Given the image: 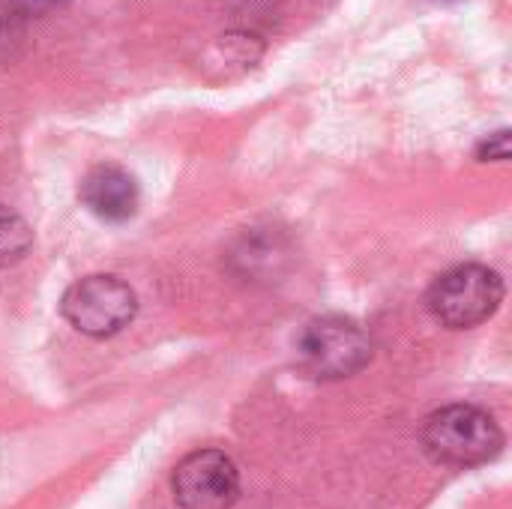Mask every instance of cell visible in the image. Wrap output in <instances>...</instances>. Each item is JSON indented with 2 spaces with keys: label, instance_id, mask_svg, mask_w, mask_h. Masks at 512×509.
Here are the masks:
<instances>
[{
  "label": "cell",
  "instance_id": "obj_10",
  "mask_svg": "<svg viewBox=\"0 0 512 509\" xmlns=\"http://www.w3.org/2000/svg\"><path fill=\"white\" fill-rule=\"evenodd\" d=\"M63 0H3V9L18 15V18H36V15H45L51 9H57Z\"/></svg>",
  "mask_w": 512,
  "mask_h": 509
},
{
  "label": "cell",
  "instance_id": "obj_3",
  "mask_svg": "<svg viewBox=\"0 0 512 509\" xmlns=\"http://www.w3.org/2000/svg\"><path fill=\"white\" fill-rule=\"evenodd\" d=\"M297 354H300L303 369L312 378L339 381L369 366L372 339L357 321L327 315V318H315L312 324H306L297 342Z\"/></svg>",
  "mask_w": 512,
  "mask_h": 509
},
{
  "label": "cell",
  "instance_id": "obj_5",
  "mask_svg": "<svg viewBox=\"0 0 512 509\" xmlns=\"http://www.w3.org/2000/svg\"><path fill=\"white\" fill-rule=\"evenodd\" d=\"M171 489L180 509H228L240 498V471L222 450H198L174 468Z\"/></svg>",
  "mask_w": 512,
  "mask_h": 509
},
{
  "label": "cell",
  "instance_id": "obj_9",
  "mask_svg": "<svg viewBox=\"0 0 512 509\" xmlns=\"http://www.w3.org/2000/svg\"><path fill=\"white\" fill-rule=\"evenodd\" d=\"M477 156L483 159V162H504V159H510V132L507 129H501V132H495V135H489L483 144H480V150H477Z\"/></svg>",
  "mask_w": 512,
  "mask_h": 509
},
{
  "label": "cell",
  "instance_id": "obj_1",
  "mask_svg": "<svg viewBox=\"0 0 512 509\" xmlns=\"http://www.w3.org/2000/svg\"><path fill=\"white\" fill-rule=\"evenodd\" d=\"M423 444L441 465L471 468L492 462L504 447V432L492 414L474 405H447L426 420Z\"/></svg>",
  "mask_w": 512,
  "mask_h": 509
},
{
  "label": "cell",
  "instance_id": "obj_8",
  "mask_svg": "<svg viewBox=\"0 0 512 509\" xmlns=\"http://www.w3.org/2000/svg\"><path fill=\"white\" fill-rule=\"evenodd\" d=\"M30 246H33L30 225L15 210L0 204V270L18 264L30 252Z\"/></svg>",
  "mask_w": 512,
  "mask_h": 509
},
{
  "label": "cell",
  "instance_id": "obj_4",
  "mask_svg": "<svg viewBox=\"0 0 512 509\" xmlns=\"http://www.w3.org/2000/svg\"><path fill=\"white\" fill-rule=\"evenodd\" d=\"M60 312L81 336L108 339L129 327L138 312V297L117 276H87L63 294Z\"/></svg>",
  "mask_w": 512,
  "mask_h": 509
},
{
  "label": "cell",
  "instance_id": "obj_7",
  "mask_svg": "<svg viewBox=\"0 0 512 509\" xmlns=\"http://www.w3.org/2000/svg\"><path fill=\"white\" fill-rule=\"evenodd\" d=\"M261 42L252 33H225L219 36L207 54H204V69H225L228 72H243L261 57Z\"/></svg>",
  "mask_w": 512,
  "mask_h": 509
},
{
  "label": "cell",
  "instance_id": "obj_6",
  "mask_svg": "<svg viewBox=\"0 0 512 509\" xmlns=\"http://www.w3.org/2000/svg\"><path fill=\"white\" fill-rule=\"evenodd\" d=\"M84 207L105 222H126L138 210V183L117 165L93 168L81 183Z\"/></svg>",
  "mask_w": 512,
  "mask_h": 509
},
{
  "label": "cell",
  "instance_id": "obj_2",
  "mask_svg": "<svg viewBox=\"0 0 512 509\" xmlns=\"http://www.w3.org/2000/svg\"><path fill=\"white\" fill-rule=\"evenodd\" d=\"M504 300V279L483 264H459L429 288V312L450 330H471L489 321Z\"/></svg>",
  "mask_w": 512,
  "mask_h": 509
}]
</instances>
